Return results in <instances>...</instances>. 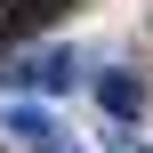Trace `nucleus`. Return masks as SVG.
<instances>
[{
	"label": "nucleus",
	"mask_w": 153,
	"mask_h": 153,
	"mask_svg": "<svg viewBox=\"0 0 153 153\" xmlns=\"http://www.w3.org/2000/svg\"><path fill=\"white\" fill-rule=\"evenodd\" d=\"M105 153H153V145H145V137H113Z\"/></svg>",
	"instance_id": "39448f33"
},
{
	"label": "nucleus",
	"mask_w": 153,
	"mask_h": 153,
	"mask_svg": "<svg viewBox=\"0 0 153 153\" xmlns=\"http://www.w3.org/2000/svg\"><path fill=\"white\" fill-rule=\"evenodd\" d=\"M0 137H16V145H32V153H81L73 129H65L48 105H32V97H8V105H0Z\"/></svg>",
	"instance_id": "f257e3e1"
},
{
	"label": "nucleus",
	"mask_w": 153,
	"mask_h": 153,
	"mask_svg": "<svg viewBox=\"0 0 153 153\" xmlns=\"http://www.w3.org/2000/svg\"><path fill=\"white\" fill-rule=\"evenodd\" d=\"M73 81H81V56H73V48H24V56L8 65V89H32V105L56 97V89H73Z\"/></svg>",
	"instance_id": "f03ea898"
},
{
	"label": "nucleus",
	"mask_w": 153,
	"mask_h": 153,
	"mask_svg": "<svg viewBox=\"0 0 153 153\" xmlns=\"http://www.w3.org/2000/svg\"><path fill=\"white\" fill-rule=\"evenodd\" d=\"M65 0H16V16H56Z\"/></svg>",
	"instance_id": "20e7f679"
},
{
	"label": "nucleus",
	"mask_w": 153,
	"mask_h": 153,
	"mask_svg": "<svg viewBox=\"0 0 153 153\" xmlns=\"http://www.w3.org/2000/svg\"><path fill=\"white\" fill-rule=\"evenodd\" d=\"M89 97H97V113H113L121 129L145 121V81H137L129 65H97V89H89Z\"/></svg>",
	"instance_id": "7ed1b4c3"
}]
</instances>
